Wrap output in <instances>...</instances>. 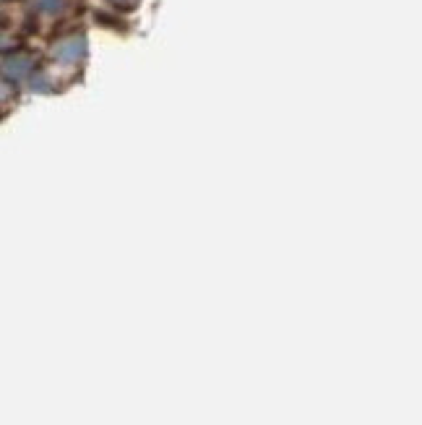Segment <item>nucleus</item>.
<instances>
[{
  "mask_svg": "<svg viewBox=\"0 0 422 425\" xmlns=\"http://www.w3.org/2000/svg\"><path fill=\"white\" fill-rule=\"evenodd\" d=\"M52 55L60 60V63H79L84 55H86V40L84 37H68L55 45Z\"/></svg>",
  "mask_w": 422,
  "mask_h": 425,
  "instance_id": "nucleus-1",
  "label": "nucleus"
},
{
  "mask_svg": "<svg viewBox=\"0 0 422 425\" xmlns=\"http://www.w3.org/2000/svg\"><path fill=\"white\" fill-rule=\"evenodd\" d=\"M31 58L29 55H10V58H6V63H3V73L8 76V79H24V76H29L31 70Z\"/></svg>",
  "mask_w": 422,
  "mask_h": 425,
  "instance_id": "nucleus-2",
  "label": "nucleus"
},
{
  "mask_svg": "<svg viewBox=\"0 0 422 425\" xmlns=\"http://www.w3.org/2000/svg\"><path fill=\"white\" fill-rule=\"evenodd\" d=\"M37 6H40V10H45V13H60L63 6H66V0H37Z\"/></svg>",
  "mask_w": 422,
  "mask_h": 425,
  "instance_id": "nucleus-3",
  "label": "nucleus"
}]
</instances>
